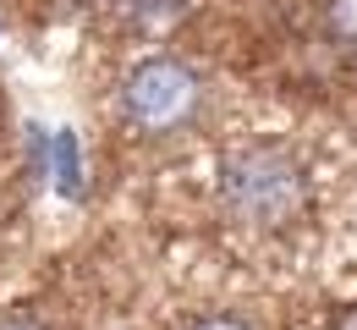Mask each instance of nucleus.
Listing matches in <instances>:
<instances>
[{"label":"nucleus","mask_w":357,"mask_h":330,"mask_svg":"<svg viewBox=\"0 0 357 330\" xmlns=\"http://www.w3.org/2000/svg\"><path fill=\"white\" fill-rule=\"evenodd\" d=\"M330 330H357V308H347V314H335V325Z\"/></svg>","instance_id":"8"},{"label":"nucleus","mask_w":357,"mask_h":330,"mask_svg":"<svg viewBox=\"0 0 357 330\" xmlns=\"http://www.w3.org/2000/svg\"><path fill=\"white\" fill-rule=\"evenodd\" d=\"M45 154H50V177H55V188L66 193V198H77V193H83V154H77V138H72V133H55Z\"/></svg>","instance_id":"3"},{"label":"nucleus","mask_w":357,"mask_h":330,"mask_svg":"<svg viewBox=\"0 0 357 330\" xmlns=\"http://www.w3.org/2000/svg\"><path fill=\"white\" fill-rule=\"evenodd\" d=\"M0 330H50V325H39V320H0Z\"/></svg>","instance_id":"7"},{"label":"nucleus","mask_w":357,"mask_h":330,"mask_svg":"<svg viewBox=\"0 0 357 330\" xmlns=\"http://www.w3.org/2000/svg\"><path fill=\"white\" fill-rule=\"evenodd\" d=\"M352 66H357V50H352Z\"/></svg>","instance_id":"9"},{"label":"nucleus","mask_w":357,"mask_h":330,"mask_svg":"<svg viewBox=\"0 0 357 330\" xmlns=\"http://www.w3.org/2000/svg\"><path fill=\"white\" fill-rule=\"evenodd\" d=\"M187 330H259V325L242 320V314H204V320H192Z\"/></svg>","instance_id":"6"},{"label":"nucleus","mask_w":357,"mask_h":330,"mask_svg":"<svg viewBox=\"0 0 357 330\" xmlns=\"http://www.w3.org/2000/svg\"><path fill=\"white\" fill-rule=\"evenodd\" d=\"M127 6V17H132L137 28H149V33H160V28H171L187 17V0H121Z\"/></svg>","instance_id":"5"},{"label":"nucleus","mask_w":357,"mask_h":330,"mask_svg":"<svg viewBox=\"0 0 357 330\" xmlns=\"http://www.w3.org/2000/svg\"><path fill=\"white\" fill-rule=\"evenodd\" d=\"M220 215L242 232H286L308 215V165L286 143H242L220 160L215 177Z\"/></svg>","instance_id":"1"},{"label":"nucleus","mask_w":357,"mask_h":330,"mask_svg":"<svg viewBox=\"0 0 357 330\" xmlns=\"http://www.w3.org/2000/svg\"><path fill=\"white\" fill-rule=\"evenodd\" d=\"M116 105H121V121L143 138H181L198 127V116L209 105V83L192 61L154 55V61H137L127 72Z\"/></svg>","instance_id":"2"},{"label":"nucleus","mask_w":357,"mask_h":330,"mask_svg":"<svg viewBox=\"0 0 357 330\" xmlns=\"http://www.w3.org/2000/svg\"><path fill=\"white\" fill-rule=\"evenodd\" d=\"M319 33L330 39L335 50H357V0H324L319 6Z\"/></svg>","instance_id":"4"}]
</instances>
